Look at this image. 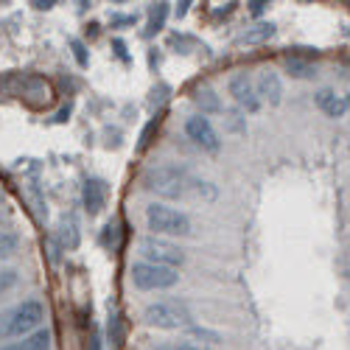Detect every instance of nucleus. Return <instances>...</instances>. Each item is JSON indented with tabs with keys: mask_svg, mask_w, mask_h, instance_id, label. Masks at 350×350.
Returning a JSON list of instances; mask_svg holds the SVG:
<instances>
[{
	"mask_svg": "<svg viewBox=\"0 0 350 350\" xmlns=\"http://www.w3.org/2000/svg\"><path fill=\"white\" fill-rule=\"evenodd\" d=\"M37 12H48V9H53L56 3H53V0H34V3H31Z\"/></svg>",
	"mask_w": 350,
	"mask_h": 350,
	"instance_id": "nucleus-33",
	"label": "nucleus"
},
{
	"mask_svg": "<svg viewBox=\"0 0 350 350\" xmlns=\"http://www.w3.org/2000/svg\"><path fill=\"white\" fill-rule=\"evenodd\" d=\"M193 185H196L193 191H196L199 196H208V199H216V188H213L211 183H193Z\"/></svg>",
	"mask_w": 350,
	"mask_h": 350,
	"instance_id": "nucleus-30",
	"label": "nucleus"
},
{
	"mask_svg": "<svg viewBox=\"0 0 350 350\" xmlns=\"http://www.w3.org/2000/svg\"><path fill=\"white\" fill-rule=\"evenodd\" d=\"M191 334L199 336V339H211V345H219V342H221L219 334H213V331H208V328H191Z\"/></svg>",
	"mask_w": 350,
	"mask_h": 350,
	"instance_id": "nucleus-29",
	"label": "nucleus"
},
{
	"mask_svg": "<svg viewBox=\"0 0 350 350\" xmlns=\"http://www.w3.org/2000/svg\"><path fill=\"white\" fill-rule=\"evenodd\" d=\"M45 303L37 297H28L6 311H0V342L6 339H23L28 334L40 331V325L45 323Z\"/></svg>",
	"mask_w": 350,
	"mask_h": 350,
	"instance_id": "nucleus-1",
	"label": "nucleus"
},
{
	"mask_svg": "<svg viewBox=\"0 0 350 350\" xmlns=\"http://www.w3.org/2000/svg\"><path fill=\"white\" fill-rule=\"evenodd\" d=\"M70 48H73V56H76L79 68H87V65H90V53H87V45H84L81 40H70Z\"/></svg>",
	"mask_w": 350,
	"mask_h": 350,
	"instance_id": "nucleus-23",
	"label": "nucleus"
},
{
	"mask_svg": "<svg viewBox=\"0 0 350 350\" xmlns=\"http://www.w3.org/2000/svg\"><path fill=\"white\" fill-rule=\"evenodd\" d=\"M168 12H171V6H168V3H154V6H149V25H146L143 37H154V34L160 31V28L165 25Z\"/></svg>",
	"mask_w": 350,
	"mask_h": 350,
	"instance_id": "nucleus-16",
	"label": "nucleus"
},
{
	"mask_svg": "<svg viewBox=\"0 0 350 350\" xmlns=\"http://www.w3.org/2000/svg\"><path fill=\"white\" fill-rule=\"evenodd\" d=\"M56 241H59V247H62L65 252L79 250V244H81V230H79V221H76L73 216H65V219L59 221V230H56Z\"/></svg>",
	"mask_w": 350,
	"mask_h": 350,
	"instance_id": "nucleus-12",
	"label": "nucleus"
},
{
	"mask_svg": "<svg viewBox=\"0 0 350 350\" xmlns=\"http://www.w3.org/2000/svg\"><path fill=\"white\" fill-rule=\"evenodd\" d=\"M132 283L140 291H163V288H174L180 283V272L149 264V260H137V264H132Z\"/></svg>",
	"mask_w": 350,
	"mask_h": 350,
	"instance_id": "nucleus-5",
	"label": "nucleus"
},
{
	"mask_svg": "<svg viewBox=\"0 0 350 350\" xmlns=\"http://www.w3.org/2000/svg\"><path fill=\"white\" fill-rule=\"evenodd\" d=\"M17 250H20V232H14V230H3V232H0V260L12 258Z\"/></svg>",
	"mask_w": 350,
	"mask_h": 350,
	"instance_id": "nucleus-20",
	"label": "nucleus"
},
{
	"mask_svg": "<svg viewBox=\"0 0 350 350\" xmlns=\"http://www.w3.org/2000/svg\"><path fill=\"white\" fill-rule=\"evenodd\" d=\"M0 350H51V331H48V328H40V331H34V334L23 336L20 342L3 345Z\"/></svg>",
	"mask_w": 350,
	"mask_h": 350,
	"instance_id": "nucleus-14",
	"label": "nucleus"
},
{
	"mask_svg": "<svg viewBox=\"0 0 350 350\" xmlns=\"http://www.w3.org/2000/svg\"><path fill=\"white\" fill-rule=\"evenodd\" d=\"M17 278H20L17 269H0V295H6V291L17 283Z\"/></svg>",
	"mask_w": 350,
	"mask_h": 350,
	"instance_id": "nucleus-24",
	"label": "nucleus"
},
{
	"mask_svg": "<svg viewBox=\"0 0 350 350\" xmlns=\"http://www.w3.org/2000/svg\"><path fill=\"white\" fill-rule=\"evenodd\" d=\"M227 90H230L232 101H236L244 112L252 115V112L260 109V98H258V93H255V81L250 79V73H232Z\"/></svg>",
	"mask_w": 350,
	"mask_h": 350,
	"instance_id": "nucleus-8",
	"label": "nucleus"
},
{
	"mask_svg": "<svg viewBox=\"0 0 350 350\" xmlns=\"http://www.w3.org/2000/svg\"><path fill=\"white\" fill-rule=\"evenodd\" d=\"M188 6H191V0H183V3H177V9H174V14L185 17V14H188Z\"/></svg>",
	"mask_w": 350,
	"mask_h": 350,
	"instance_id": "nucleus-35",
	"label": "nucleus"
},
{
	"mask_svg": "<svg viewBox=\"0 0 350 350\" xmlns=\"http://www.w3.org/2000/svg\"><path fill=\"white\" fill-rule=\"evenodd\" d=\"M25 93L34 96L37 104H48L51 101V87L45 84V79H28L25 81Z\"/></svg>",
	"mask_w": 350,
	"mask_h": 350,
	"instance_id": "nucleus-21",
	"label": "nucleus"
},
{
	"mask_svg": "<svg viewBox=\"0 0 350 350\" xmlns=\"http://www.w3.org/2000/svg\"><path fill=\"white\" fill-rule=\"evenodd\" d=\"M112 51L118 53L121 62H129V53H126V42H124V40H112Z\"/></svg>",
	"mask_w": 350,
	"mask_h": 350,
	"instance_id": "nucleus-32",
	"label": "nucleus"
},
{
	"mask_svg": "<svg viewBox=\"0 0 350 350\" xmlns=\"http://www.w3.org/2000/svg\"><path fill=\"white\" fill-rule=\"evenodd\" d=\"M143 323L149 328H160V331L191 328L193 325V314H191L185 300L165 297V300H154V303H149L143 308Z\"/></svg>",
	"mask_w": 350,
	"mask_h": 350,
	"instance_id": "nucleus-3",
	"label": "nucleus"
},
{
	"mask_svg": "<svg viewBox=\"0 0 350 350\" xmlns=\"http://www.w3.org/2000/svg\"><path fill=\"white\" fill-rule=\"evenodd\" d=\"M224 132H230V135H247V118L239 109H224Z\"/></svg>",
	"mask_w": 350,
	"mask_h": 350,
	"instance_id": "nucleus-19",
	"label": "nucleus"
},
{
	"mask_svg": "<svg viewBox=\"0 0 350 350\" xmlns=\"http://www.w3.org/2000/svg\"><path fill=\"white\" fill-rule=\"evenodd\" d=\"M314 101H317L319 109L328 115V118H342V115L347 112V101H345V96H336V90H331V87H323V90L314 96Z\"/></svg>",
	"mask_w": 350,
	"mask_h": 350,
	"instance_id": "nucleus-11",
	"label": "nucleus"
},
{
	"mask_svg": "<svg viewBox=\"0 0 350 350\" xmlns=\"http://www.w3.org/2000/svg\"><path fill=\"white\" fill-rule=\"evenodd\" d=\"M140 255H143V260H149V264L168 267V269H180L185 264V250L160 239V236L140 239Z\"/></svg>",
	"mask_w": 350,
	"mask_h": 350,
	"instance_id": "nucleus-6",
	"label": "nucleus"
},
{
	"mask_svg": "<svg viewBox=\"0 0 350 350\" xmlns=\"http://www.w3.org/2000/svg\"><path fill=\"white\" fill-rule=\"evenodd\" d=\"M104 230H107V232H104V244H107V247H115V244H118V236H121L118 224H115V221H107Z\"/></svg>",
	"mask_w": 350,
	"mask_h": 350,
	"instance_id": "nucleus-26",
	"label": "nucleus"
},
{
	"mask_svg": "<svg viewBox=\"0 0 350 350\" xmlns=\"http://www.w3.org/2000/svg\"><path fill=\"white\" fill-rule=\"evenodd\" d=\"M87 350H104V345H101V336L96 334V336H90V347Z\"/></svg>",
	"mask_w": 350,
	"mask_h": 350,
	"instance_id": "nucleus-36",
	"label": "nucleus"
},
{
	"mask_svg": "<svg viewBox=\"0 0 350 350\" xmlns=\"http://www.w3.org/2000/svg\"><path fill=\"white\" fill-rule=\"evenodd\" d=\"M107 339L115 350H121L124 342H126V319L121 311H112L109 314V323H107Z\"/></svg>",
	"mask_w": 350,
	"mask_h": 350,
	"instance_id": "nucleus-15",
	"label": "nucleus"
},
{
	"mask_svg": "<svg viewBox=\"0 0 350 350\" xmlns=\"http://www.w3.org/2000/svg\"><path fill=\"white\" fill-rule=\"evenodd\" d=\"M347 34H350V31H347Z\"/></svg>",
	"mask_w": 350,
	"mask_h": 350,
	"instance_id": "nucleus-39",
	"label": "nucleus"
},
{
	"mask_svg": "<svg viewBox=\"0 0 350 350\" xmlns=\"http://www.w3.org/2000/svg\"><path fill=\"white\" fill-rule=\"evenodd\" d=\"M286 70L295 76V79H311V76H317V68L311 62L300 59V56H288V59H286Z\"/></svg>",
	"mask_w": 350,
	"mask_h": 350,
	"instance_id": "nucleus-18",
	"label": "nucleus"
},
{
	"mask_svg": "<svg viewBox=\"0 0 350 350\" xmlns=\"http://www.w3.org/2000/svg\"><path fill=\"white\" fill-rule=\"evenodd\" d=\"M157 129H160V118H152V124L146 126V129H143V135H140V149H146V146L152 143V135H154Z\"/></svg>",
	"mask_w": 350,
	"mask_h": 350,
	"instance_id": "nucleus-27",
	"label": "nucleus"
},
{
	"mask_svg": "<svg viewBox=\"0 0 350 350\" xmlns=\"http://www.w3.org/2000/svg\"><path fill=\"white\" fill-rule=\"evenodd\" d=\"M112 28H126V25H135V14H112Z\"/></svg>",
	"mask_w": 350,
	"mask_h": 350,
	"instance_id": "nucleus-28",
	"label": "nucleus"
},
{
	"mask_svg": "<svg viewBox=\"0 0 350 350\" xmlns=\"http://www.w3.org/2000/svg\"><path fill=\"white\" fill-rule=\"evenodd\" d=\"M28 202L34 205V216L42 221V219L48 216V202H45V196H42V191H40V185H37V183L28 185Z\"/></svg>",
	"mask_w": 350,
	"mask_h": 350,
	"instance_id": "nucleus-22",
	"label": "nucleus"
},
{
	"mask_svg": "<svg viewBox=\"0 0 350 350\" xmlns=\"http://www.w3.org/2000/svg\"><path fill=\"white\" fill-rule=\"evenodd\" d=\"M191 183V174L180 163H160L146 171L143 185L160 199H180L185 193V185Z\"/></svg>",
	"mask_w": 350,
	"mask_h": 350,
	"instance_id": "nucleus-2",
	"label": "nucleus"
},
{
	"mask_svg": "<svg viewBox=\"0 0 350 350\" xmlns=\"http://www.w3.org/2000/svg\"><path fill=\"white\" fill-rule=\"evenodd\" d=\"M345 101H347V109H350V93H347V96H345Z\"/></svg>",
	"mask_w": 350,
	"mask_h": 350,
	"instance_id": "nucleus-38",
	"label": "nucleus"
},
{
	"mask_svg": "<svg viewBox=\"0 0 350 350\" xmlns=\"http://www.w3.org/2000/svg\"><path fill=\"white\" fill-rule=\"evenodd\" d=\"M107 199H109V185L101 177H87L81 185V205L90 216H98L107 208Z\"/></svg>",
	"mask_w": 350,
	"mask_h": 350,
	"instance_id": "nucleus-9",
	"label": "nucleus"
},
{
	"mask_svg": "<svg viewBox=\"0 0 350 350\" xmlns=\"http://www.w3.org/2000/svg\"><path fill=\"white\" fill-rule=\"evenodd\" d=\"M68 115H70V107H65L59 115H56V121H68Z\"/></svg>",
	"mask_w": 350,
	"mask_h": 350,
	"instance_id": "nucleus-37",
	"label": "nucleus"
},
{
	"mask_svg": "<svg viewBox=\"0 0 350 350\" xmlns=\"http://www.w3.org/2000/svg\"><path fill=\"white\" fill-rule=\"evenodd\" d=\"M185 135L193 140V146H199L202 152L216 154L221 149V137H219L216 126L211 124V118H205V115H199V112L185 121Z\"/></svg>",
	"mask_w": 350,
	"mask_h": 350,
	"instance_id": "nucleus-7",
	"label": "nucleus"
},
{
	"mask_svg": "<svg viewBox=\"0 0 350 350\" xmlns=\"http://www.w3.org/2000/svg\"><path fill=\"white\" fill-rule=\"evenodd\" d=\"M193 104L199 109V115H221L224 107H221V98L216 96V90H211V87H199V90L193 93Z\"/></svg>",
	"mask_w": 350,
	"mask_h": 350,
	"instance_id": "nucleus-13",
	"label": "nucleus"
},
{
	"mask_svg": "<svg viewBox=\"0 0 350 350\" xmlns=\"http://www.w3.org/2000/svg\"><path fill=\"white\" fill-rule=\"evenodd\" d=\"M236 6H239V3H224V9H216V12H213V17H227V14L236 12Z\"/></svg>",
	"mask_w": 350,
	"mask_h": 350,
	"instance_id": "nucleus-34",
	"label": "nucleus"
},
{
	"mask_svg": "<svg viewBox=\"0 0 350 350\" xmlns=\"http://www.w3.org/2000/svg\"><path fill=\"white\" fill-rule=\"evenodd\" d=\"M255 93H258L260 104L267 101L269 107H278L280 98H283V81H280V76L272 68H264L258 73V79H255Z\"/></svg>",
	"mask_w": 350,
	"mask_h": 350,
	"instance_id": "nucleus-10",
	"label": "nucleus"
},
{
	"mask_svg": "<svg viewBox=\"0 0 350 350\" xmlns=\"http://www.w3.org/2000/svg\"><path fill=\"white\" fill-rule=\"evenodd\" d=\"M154 350H205V347L193 342H165V345H157Z\"/></svg>",
	"mask_w": 350,
	"mask_h": 350,
	"instance_id": "nucleus-25",
	"label": "nucleus"
},
{
	"mask_svg": "<svg viewBox=\"0 0 350 350\" xmlns=\"http://www.w3.org/2000/svg\"><path fill=\"white\" fill-rule=\"evenodd\" d=\"M247 6H250V14H252V17H260V14L269 9L267 0H252V3H247Z\"/></svg>",
	"mask_w": 350,
	"mask_h": 350,
	"instance_id": "nucleus-31",
	"label": "nucleus"
},
{
	"mask_svg": "<svg viewBox=\"0 0 350 350\" xmlns=\"http://www.w3.org/2000/svg\"><path fill=\"white\" fill-rule=\"evenodd\" d=\"M275 37V25L272 23H258L255 28H250V31L241 37V42L247 45H260V42H269Z\"/></svg>",
	"mask_w": 350,
	"mask_h": 350,
	"instance_id": "nucleus-17",
	"label": "nucleus"
},
{
	"mask_svg": "<svg viewBox=\"0 0 350 350\" xmlns=\"http://www.w3.org/2000/svg\"><path fill=\"white\" fill-rule=\"evenodd\" d=\"M146 224H149L152 236H171V239H185L191 236V219L188 213L177 211V208H168L163 202H154V205L146 208Z\"/></svg>",
	"mask_w": 350,
	"mask_h": 350,
	"instance_id": "nucleus-4",
	"label": "nucleus"
}]
</instances>
